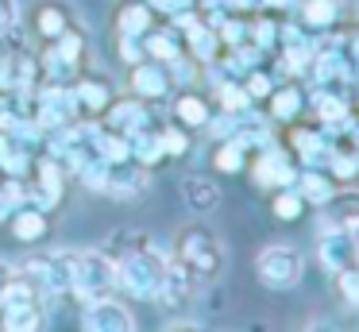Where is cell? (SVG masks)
Masks as SVG:
<instances>
[{"label":"cell","mask_w":359,"mask_h":332,"mask_svg":"<svg viewBox=\"0 0 359 332\" xmlns=\"http://www.w3.org/2000/svg\"><path fill=\"white\" fill-rule=\"evenodd\" d=\"M112 247V263H116V286L128 290L132 298H143L151 301L163 282V270H166V255L158 247L155 236L147 232H116L109 239Z\"/></svg>","instance_id":"cell-1"},{"label":"cell","mask_w":359,"mask_h":332,"mask_svg":"<svg viewBox=\"0 0 359 332\" xmlns=\"http://www.w3.org/2000/svg\"><path fill=\"white\" fill-rule=\"evenodd\" d=\"M178 251L174 259H182L189 270L197 274V282H212V278L224 274V263H228V251H224V239L209 228V224L194 220L178 232Z\"/></svg>","instance_id":"cell-2"},{"label":"cell","mask_w":359,"mask_h":332,"mask_svg":"<svg viewBox=\"0 0 359 332\" xmlns=\"http://www.w3.org/2000/svg\"><path fill=\"white\" fill-rule=\"evenodd\" d=\"M43 298L32 274L12 267V274L0 286V309H4V328H39L43 324Z\"/></svg>","instance_id":"cell-3"},{"label":"cell","mask_w":359,"mask_h":332,"mask_svg":"<svg viewBox=\"0 0 359 332\" xmlns=\"http://www.w3.org/2000/svg\"><path fill=\"white\" fill-rule=\"evenodd\" d=\"M116 263L109 251H74L70 263V293L86 305V301L109 298L116 293Z\"/></svg>","instance_id":"cell-4"},{"label":"cell","mask_w":359,"mask_h":332,"mask_svg":"<svg viewBox=\"0 0 359 332\" xmlns=\"http://www.w3.org/2000/svg\"><path fill=\"white\" fill-rule=\"evenodd\" d=\"M255 274L266 290H294L305 278V255L290 244H266L255 255Z\"/></svg>","instance_id":"cell-5"},{"label":"cell","mask_w":359,"mask_h":332,"mask_svg":"<svg viewBox=\"0 0 359 332\" xmlns=\"http://www.w3.org/2000/svg\"><path fill=\"white\" fill-rule=\"evenodd\" d=\"M251 182H255V190H282V185H294L297 182V159L294 154H286L282 147H274V143H266V147H259L255 154H251Z\"/></svg>","instance_id":"cell-6"},{"label":"cell","mask_w":359,"mask_h":332,"mask_svg":"<svg viewBox=\"0 0 359 332\" xmlns=\"http://www.w3.org/2000/svg\"><path fill=\"white\" fill-rule=\"evenodd\" d=\"M70 263L74 251H32L20 270L32 274L43 293H70Z\"/></svg>","instance_id":"cell-7"},{"label":"cell","mask_w":359,"mask_h":332,"mask_svg":"<svg viewBox=\"0 0 359 332\" xmlns=\"http://www.w3.org/2000/svg\"><path fill=\"white\" fill-rule=\"evenodd\" d=\"M317 263L328 270V274H340L348 267H359L355 259V244H351V232L344 224H320L317 232Z\"/></svg>","instance_id":"cell-8"},{"label":"cell","mask_w":359,"mask_h":332,"mask_svg":"<svg viewBox=\"0 0 359 332\" xmlns=\"http://www.w3.org/2000/svg\"><path fill=\"white\" fill-rule=\"evenodd\" d=\"M81 328L86 332H132L135 313L109 293V298H97L81 305Z\"/></svg>","instance_id":"cell-9"},{"label":"cell","mask_w":359,"mask_h":332,"mask_svg":"<svg viewBox=\"0 0 359 332\" xmlns=\"http://www.w3.org/2000/svg\"><path fill=\"white\" fill-rule=\"evenodd\" d=\"M194 286H197V274L186 267L182 259H166V270H163V282H158L155 298L158 309H186L189 298H194Z\"/></svg>","instance_id":"cell-10"},{"label":"cell","mask_w":359,"mask_h":332,"mask_svg":"<svg viewBox=\"0 0 359 332\" xmlns=\"http://www.w3.org/2000/svg\"><path fill=\"white\" fill-rule=\"evenodd\" d=\"M147 190V166H140L135 159H120L109 162V182H104V193L116 201H132Z\"/></svg>","instance_id":"cell-11"},{"label":"cell","mask_w":359,"mask_h":332,"mask_svg":"<svg viewBox=\"0 0 359 332\" xmlns=\"http://www.w3.org/2000/svg\"><path fill=\"white\" fill-rule=\"evenodd\" d=\"M170 89H174V81H170L166 62L143 58V62H135V66H132V93L140 100H163Z\"/></svg>","instance_id":"cell-12"},{"label":"cell","mask_w":359,"mask_h":332,"mask_svg":"<svg viewBox=\"0 0 359 332\" xmlns=\"http://www.w3.org/2000/svg\"><path fill=\"white\" fill-rule=\"evenodd\" d=\"M297 15H302V27L320 35V31H332L336 23L348 12V0H294Z\"/></svg>","instance_id":"cell-13"},{"label":"cell","mask_w":359,"mask_h":332,"mask_svg":"<svg viewBox=\"0 0 359 332\" xmlns=\"http://www.w3.org/2000/svg\"><path fill=\"white\" fill-rule=\"evenodd\" d=\"M74 93H78V105H81V116H101L104 108L112 105V81L109 77H101V74H81V77H74Z\"/></svg>","instance_id":"cell-14"},{"label":"cell","mask_w":359,"mask_h":332,"mask_svg":"<svg viewBox=\"0 0 359 332\" xmlns=\"http://www.w3.org/2000/svg\"><path fill=\"white\" fill-rule=\"evenodd\" d=\"M104 124H109L112 131H124V135H132L135 128L151 124L147 100H140L135 93H132V97H124V100H112V105L104 108Z\"/></svg>","instance_id":"cell-15"},{"label":"cell","mask_w":359,"mask_h":332,"mask_svg":"<svg viewBox=\"0 0 359 332\" xmlns=\"http://www.w3.org/2000/svg\"><path fill=\"white\" fill-rule=\"evenodd\" d=\"M182 201L189 205L194 216H209L220 208V185L212 178H201V174H189L182 182Z\"/></svg>","instance_id":"cell-16"},{"label":"cell","mask_w":359,"mask_h":332,"mask_svg":"<svg viewBox=\"0 0 359 332\" xmlns=\"http://www.w3.org/2000/svg\"><path fill=\"white\" fill-rule=\"evenodd\" d=\"M8 228L20 244H43L50 236V213L43 208H32V205H20L16 213L8 216Z\"/></svg>","instance_id":"cell-17"},{"label":"cell","mask_w":359,"mask_h":332,"mask_svg":"<svg viewBox=\"0 0 359 332\" xmlns=\"http://www.w3.org/2000/svg\"><path fill=\"white\" fill-rule=\"evenodd\" d=\"M128 151H132V159L140 162V166H155V162L166 159L163 151V131L155 128V124H143V128H135L132 135H128Z\"/></svg>","instance_id":"cell-18"},{"label":"cell","mask_w":359,"mask_h":332,"mask_svg":"<svg viewBox=\"0 0 359 332\" xmlns=\"http://www.w3.org/2000/svg\"><path fill=\"white\" fill-rule=\"evenodd\" d=\"M294 190L302 193L305 205H325V201L332 197L336 182H332V174H328L325 166H302V170H297Z\"/></svg>","instance_id":"cell-19"},{"label":"cell","mask_w":359,"mask_h":332,"mask_svg":"<svg viewBox=\"0 0 359 332\" xmlns=\"http://www.w3.org/2000/svg\"><path fill=\"white\" fill-rule=\"evenodd\" d=\"M74 23V12L62 4V0H39V8H35V35L39 39H58L66 27Z\"/></svg>","instance_id":"cell-20"},{"label":"cell","mask_w":359,"mask_h":332,"mask_svg":"<svg viewBox=\"0 0 359 332\" xmlns=\"http://www.w3.org/2000/svg\"><path fill=\"white\" fill-rule=\"evenodd\" d=\"M209 116H212L209 97L194 93L189 85H186V93H178V97H174V120H178L182 128H205V124H209Z\"/></svg>","instance_id":"cell-21"},{"label":"cell","mask_w":359,"mask_h":332,"mask_svg":"<svg viewBox=\"0 0 359 332\" xmlns=\"http://www.w3.org/2000/svg\"><path fill=\"white\" fill-rule=\"evenodd\" d=\"M155 27V8L147 0H124L116 12V31L120 35H147Z\"/></svg>","instance_id":"cell-22"},{"label":"cell","mask_w":359,"mask_h":332,"mask_svg":"<svg viewBox=\"0 0 359 332\" xmlns=\"http://www.w3.org/2000/svg\"><path fill=\"white\" fill-rule=\"evenodd\" d=\"M320 208H325V220L328 224H344V228H348L351 220H359V190H351L348 182L336 185L332 197H328Z\"/></svg>","instance_id":"cell-23"},{"label":"cell","mask_w":359,"mask_h":332,"mask_svg":"<svg viewBox=\"0 0 359 332\" xmlns=\"http://www.w3.org/2000/svg\"><path fill=\"white\" fill-rule=\"evenodd\" d=\"M266 100H271V124H294L297 112L305 108V97L297 85H274Z\"/></svg>","instance_id":"cell-24"},{"label":"cell","mask_w":359,"mask_h":332,"mask_svg":"<svg viewBox=\"0 0 359 332\" xmlns=\"http://www.w3.org/2000/svg\"><path fill=\"white\" fill-rule=\"evenodd\" d=\"M143 51H147V58H155V62H170L174 54H182V35L174 27H166V31L151 27L147 35H143Z\"/></svg>","instance_id":"cell-25"},{"label":"cell","mask_w":359,"mask_h":332,"mask_svg":"<svg viewBox=\"0 0 359 332\" xmlns=\"http://www.w3.org/2000/svg\"><path fill=\"white\" fill-rule=\"evenodd\" d=\"M248 159H251V154L243 151L236 139H220V143H217V154H212V166H217L220 174H240V170L248 166Z\"/></svg>","instance_id":"cell-26"},{"label":"cell","mask_w":359,"mask_h":332,"mask_svg":"<svg viewBox=\"0 0 359 332\" xmlns=\"http://www.w3.org/2000/svg\"><path fill=\"white\" fill-rule=\"evenodd\" d=\"M271 213L278 220H297L305 213V201L294 185H282V190H271Z\"/></svg>","instance_id":"cell-27"},{"label":"cell","mask_w":359,"mask_h":332,"mask_svg":"<svg viewBox=\"0 0 359 332\" xmlns=\"http://www.w3.org/2000/svg\"><path fill=\"white\" fill-rule=\"evenodd\" d=\"M278 27H282V23H274L271 15H255V20H248V39L266 54V51L278 46Z\"/></svg>","instance_id":"cell-28"},{"label":"cell","mask_w":359,"mask_h":332,"mask_svg":"<svg viewBox=\"0 0 359 332\" xmlns=\"http://www.w3.org/2000/svg\"><path fill=\"white\" fill-rule=\"evenodd\" d=\"M332 282H336V298L348 309H359V267H348L340 274H332Z\"/></svg>","instance_id":"cell-29"},{"label":"cell","mask_w":359,"mask_h":332,"mask_svg":"<svg viewBox=\"0 0 359 332\" xmlns=\"http://www.w3.org/2000/svg\"><path fill=\"white\" fill-rule=\"evenodd\" d=\"M240 81H243V89H248L251 100H266V97H271V89H274V77L266 74L263 66H251Z\"/></svg>","instance_id":"cell-30"},{"label":"cell","mask_w":359,"mask_h":332,"mask_svg":"<svg viewBox=\"0 0 359 332\" xmlns=\"http://www.w3.org/2000/svg\"><path fill=\"white\" fill-rule=\"evenodd\" d=\"M163 151H166V159H182V154L189 151V135H186V128L182 124H163Z\"/></svg>","instance_id":"cell-31"},{"label":"cell","mask_w":359,"mask_h":332,"mask_svg":"<svg viewBox=\"0 0 359 332\" xmlns=\"http://www.w3.org/2000/svg\"><path fill=\"white\" fill-rule=\"evenodd\" d=\"M20 205H24V201H20V178L8 174L4 182H0V220H8Z\"/></svg>","instance_id":"cell-32"},{"label":"cell","mask_w":359,"mask_h":332,"mask_svg":"<svg viewBox=\"0 0 359 332\" xmlns=\"http://www.w3.org/2000/svg\"><path fill=\"white\" fill-rule=\"evenodd\" d=\"M120 58H124L128 66H135V62L147 58V51H143V35H120Z\"/></svg>","instance_id":"cell-33"},{"label":"cell","mask_w":359,"mask_h":332,"mask_svg":"<svg viewBox=\"0 0 359 332\" xmlns=\"http://www.w3.org/2000/svg\"><path fill=\"white\" fill-rule=\"evenodd\" d=\"M20 23V0H0V35Z\"/></svg>","instance_id":"cell-34"},{"label":"cell","mask_w":359,"mask_h":332,"mask_svg":"<svg viewBox=\"0 0 359 332\" xmlns=\"http://www.w3.org/2000/svg\"><path fill=\"white\" fill-rule=\"evenodd\" d=\"M228 8H232V12H240V15H248V12H255L259 8V0H224Z\"/></svg>","instance_id":"cell-35"},{"label":"cell","mask_w":359,"mask_h":332,"mask_svg":"<svg viewBox=\"0 0 359 332\" xmlns=\"http://www.w3.org/2000/svg\"><path fill=\"white\" fill-rule=\"evenodd\" d=\"M348 54H351V62H355V69H359V35L348 39Z\"/></svg>","instance_id":"cell-36"},{"label":"cell","mask_w":359,"mask_h":332,"mask_svg":"<svg viewBox=\"0 0 359 332\" xmlns=\"http://www.w3.org/2000/svg\"><path fill=\"white\" fill-rule=\"evenodd\" d=\"M348 232H351V244H355V259H359V220H351V224H348Z\"/></svg>","instance_id":"cell-37"},{"label":"cell","mask_w":359,"mask_h":332,"mask_svg":"<svg viewBox=\"0 0 359 332\" xmlns=\"http://www.w3.org/2000/svg\"><path fill=\"white\" fill-rule=\"evenodd\" d=\"M259 4H263V8H290L294 0H259Z\"/></svg>","instance_id":"cell-38"},{"label":"cell","mask_w":359,"mask_h":332,"mask_svg":"<svg viewBox=\"0 0 359 332\" xmlns=\"http://www.w3.org/2000/svg\"><path fill=\"white\" fill-rule=\"evenodd\" d=\"M12 274V263L8 259H0V286H4V278H8Z\"/></svg>","instance_id":"cell-39"},{"label":"cell","mask_w":359,"mask_h":332,"mask_svg":"<svg viewBox=\"0 0 359 332\" xmlns=\"http://www.w3.org/2000/svg\"><path fill=\"white\" fill-rule=\"evenodd\" d=\"M351 154H355V162H359V128H355V135H351Z\"/></svg>","instance_id":"cell-40"}]
</instances>
